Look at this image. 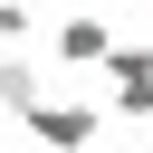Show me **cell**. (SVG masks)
<instances>
[{
	"label": "cell",
	"mask_w": 153,
	"mask_h": 153,
	"mask_svg": "<svg viewBox=\"0 0 153 153\" xmlns=\"http://www.w3.org/2000/svg\"><path fill=\"white\" fill-rule=\"evenodd\" d=\"M19 124H29V143H38V153H86V143L105 134V115H96L86 96H38Z\"/></svg>",
	"instance_id": "6da1fadb"
},
{
	"label": "cell",
	"mask_w": 153,
	"mask_h": 153,
	"mask_svg": "<svg viewBox=\"0 0 153 153\" xmlns=\"http://www.w3.org/2000/svg\"><path fill=\"white\" fill-rule=\"evenodd\" d=\"M96 76L115 86V115H124V124H153V48H134V38H115V57H105Z\"/></svg>",
	"instance_id": "7a4b0ae2"
},
{
	"label": "cell",
	"mask_w": 153,
	"mask_h": 153,
	"mask_svg": "<svg viewBox=\"0 0 153 153\" xmlns=\"http://www.w3.org/2000/svg\"><path fill=\"white\" fill-rule=\"evenodd\" d=\"M105 57H115V29L96 10H67L57 19V67H105Z\"/></svg>",
	"instance_id": "3957f363"
},
{
	"label": "cell",
	"mask_w": 153,
	"mask_h": 153,
	"mask_svg": "<svg viewBox=\"0 0 153 153\" xmlns=\"http://www.w3.org/2000/svg\"><path fill=\"white\" fill-rule=\"evenodd\" d=\"M38 96H48V76H38V67L19 57V48H0V105H10V115H29Z\"/></svg>",
	"instance_id": "277c9868"
},
{
	"label": "cell",
	"mask_w": 153,
	"mask_h": 153,
	"mask_svg": "<svg viewBox=\"0 0 153 153\" xmlns=\"http://www.w3.org/2000/svg\"><path fill=\"white\" fill-rule=\"evenodd\" d=\"M29 29H38L29 0H0V48H29Z\"/></svg>",
	"instance_id": "5b68a950"
}]
</instances>
